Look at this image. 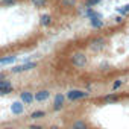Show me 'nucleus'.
<instances>
[{
	"mask_svg": "<svg viewBox=\"0 0 129 129\" xmlns=\"http://www.w3.org/2000/svg\"><path fill=\"white\" fill-rule=\"evenodd\" d=\"M49 97H50V91H47V90H40V91L35 93V100L37 102H46Z\"/></svg>",
	"mask_w": 129,
	"mask_h": 129,
	"instance_id": "obj_6",
	"label": "nucleus"
},
{
	"mask_svg": "<svg viewBox=\"0 0 129 129\" xmlns=\"http://www.w3.org/2000/svg\"><path fill=\"white\" fill-rule=\"evenodd\" d=\"M20 97H21V102L26 103V105H30V103L35 100V94H32L30 91H23V93L20 94Z\"/></svg>",
	"mask_w": 129,
	"mask_h": 129,
	"instance_id": "obj_7",
	"label": "nucleus"
},
{
	"mask_svg": "<svg viewBox=\"0 0 129 129\" xmlns=\"http://www.w3.org/2000/svg\"><path fill=\"white\" fill-rule=\"evenodd\" d=\"M3 79H5V76H3V75H0V81H3Z\"/></svg>",
	"mask_w": 129,
	"mask_h": 129,
	"instance_id": "obj_25",
	"label": "nucleus"
},
{
	"mask_svg": "<svg viewBox=\"0 0 129 129\" xmlns=\"http://www.w3.org/2000/svg\"><path fill=\"white\" fill-rule=\"evenodd\" d=\"M17 61V56L11 55V56H3V58H0V66H8V64H12Z\"/></svg>",
	"mask_w": 129,
	"mask_h": 129,
	"instance_id": "obj_12",
	"label": "nucleus"
},
{
	"mask_svg": "<svg viewBox=\"0 0 129 129\" xmlns=\"http://www.w3.org/2000/svg\"><path fill=\"white\" fill-rule=\"evenodd\" d=\"M64 103H66V96H64L62 93H58V94H55L53 105H52L53 111H61V109L64 108Z\"/></svg>",
	"mask_w": 129,
	"mask_h": 129,
	"instance_id": "obj_5",
	"label": "nucleus"
},
{
	"mask_svg": "<svg viewBox=\"0 0 129 129\" xmlns=\"http://www.w3.org/2000/svg\"><path fill=\"white\" fill-rule=\"evenodd\" d=\"M103 100H105L106 103H115V102L118 100V96H117L115 93H112V94H106V96L103 97Z\"/></svg>",
	"mask_w": 129,
	"mask_h": 129,
	"instance_id": "obj_13",
	"label": "nucleus"
},
{
	"mask_svg": "<svg viewBox=\"0 0 129 129\" xmlns=\"http://www.w3.org/2000/svg\"><path fill=\"white\" fill-rule=\"evenodd\" d=\"M102 0H85V6L87 8H94L96 5H99Z\"/></svg>",
	"mask_w": 129,
	"mask_h": 129,
	"instance_id": "obj_15",
	"label": "nucleus"
},
{
	"mask_svg": "<svg viewBox=\"0 0 129 129\" xmlns=\"http://www.w3.org/2000/svg\"><path fill=\"white\" fill-rule=\"evenodd\" d=\"M105 44H106L105 38H102V37H97V38L91 40V43H90V50H91V52H100V50H103Z\"/></svg>",
	"mask_w": 129,
	"mask_h": 129,
	"instance_id": "obj_4",
	"label": "nucleus"
},
{
	"mask_svg": "<svg viewBox=\"0 0 129 129\" xmlns=\"http://www.w3.org/2000/svg\"><path fill=\"white\" fill-rule=\"evenodd\" d=\"M118 12H120V14H127V12H129V3L124 5V6H121V8H118Z\"/></svg>",
	"mask_w": 129,
	"mask_h": 129,
	"instance_id": "obj_21",
	"label": "nucleus"
},
{
	"mask_svg": "<svg viewBox=\"0 0 129 129\" xmlns=\"http://www.w3.org/2000/svg\"><path fill=\"white\" fill-rule=\"evenodd\" d=\"M43 117H46V111H41V109L34 111V112L30 114V118H32V120H40V118H43Z\"/></svg>",
	"mask_w": 129,
	"mask_h": 129,
	"instance_id": "obj_14",
	"label": "nucleus"
},
{
	"mask_svg": "<svg viewBox=\"0 0 129 129\" xmlns=\"http://www.w3.org/2000/svg\"><path fill=\"white\" fill-rule=\"evenodd\" d=\"M72 129H88V124L85 123V120H82V118H78V120H75V121H73V124H72Z\"/></svg>",
	"mask_w": 129,
	"mask_h": 129,
	"instance_id": "obj_11",
	"label": "nucleus"
},
{
	"mask_svg": "<svg viewBox=\"0 0 129 129\" xmlns=\"http://www.w3.org/2000/svg\"><path fill=\"white\" fill-rule=\"evenodd\" d=\"M121 84H123V81H120V79H118V81H115V82L112 84V90H114V91H115V90H118V88L121 87Z\"/></svg>",
	"mask_w": 129,
	"mask_h": 129,
	"instance_id": "obj_22",
	"label": "nucleus"
},
{
	"mask_svg": "<svg viewBox=\"0 0 129 129\" xmlns=\"http://www.w3.org/2000/svg\"><path fill=\"white\" fill-rule=\"evenodd\" d=\"M29 129H43V126H40V124H30Z\"/></svg>",
	"mask_w": 129,
	"mask_h": 129,
	"instance_id": "obj_23",
	"label": "nucleus"
},
{
	"mask_svg": "<svg viewBox=\"0 0 129 129\" xmlns=\"http://www.w3.org/2000/svg\"><path fill=\"white\" fill-rule=\"evenodd\" d=\"M115 21H117V23H121L123 20H121V17H115Z\"/></svg>",
	"mask_w": 129,
	"mask_h": 129,
	"instance_id": "obj_24",
	"label": "nucleus"
},
{
	"mask_svg": "<svg viewBox=\"0 0 129 129\" xmlns=\"http://www.w3.org/2000/svg\"><path fill=\"white\" fill-rule=\"evenodd\" d=\"M11 111H12V114H15V115H20V114H23V111H24V105H23V102H14L12 105H11Z\"/></svg>",
	"mask_w": 129,
	"mask_h": 129,
	"instance_id": "obj_8",
	"label": "nucleus"
},
{
	"mask_svg": "<svg viewBox=\"0 0 129 129\" xmlns=\"http://www.w3.org/2000/svg\"><path fill=\"white\" fill-rule=\"evenodd\" d=\"M72 64L76 69H84L87 66V56L82 52H76L72 55Z\"/></svg>",
	"mask_w": 129,
	"mask_h": 129,
	"instance_id": "obj_1",
	"label": "nucleus"
},
{
	"mask_svg": "<svg viewBox=\"0 0 129 129\" xmlns=\"http://www.w3.org/2000/svg\"><path fill=\"white\" fill-rule=\"evenodd\" d=\"M30 3L34 6H37V8H41V6H44L47 3V0H30Z\"/></svg>",
	"mask_w": 129,
	"mask_h": 129,
	"instance_id": "obj_16",
	"label": "nucleus"
},
{
	"mask_svg": "<svg viewBox=\"0 0 129 129\" xmlns=\"http://www.w3.org/2000/svg\"><path fill=\"white\" fill-rule=\"evenodd\" d=\"M52 15L50 14H43L41 17H40V24L43 26V27H49L50 24H52Z\"/></svg>",
	"mask_w": 129,
	"mask_h": 129,
	"instance_id": "obj_9",
	"label": "nucleus"
},
{
	"mask_svg": "<svg viewBox=\"0 0 129 129\" xmlns=\"http://www.w3.org/2000/svg\"><path fill=\"white\" fill-rule=\"evenodd\" d=\"M8 87H12V84L9 81H6V79L0 81V90H2V88H8Z\"/></svg>",
	"mask_w": 129,
	"mask_h": 129,
	"instance_id": "obj_18",
	"label": "nucleus"
},
{
	"mask_svg": "<svg viewBox=\"0 0 129 129\" xmlns=\"http://www.w3.org/2000/svg\"><path fill=\"white\" fill-rule=\"evenodd\" d=\"M61 2H62L64 6H73L76 3V0H61Z\"/></svg>",
	"mask_w": 129,
	"mask_h": 129,
	"instance_id": "obj_20",
	"label": "nucleus"
},
{
	"mask_svg": "<svg viewBox=\"0 0 129 129\" xmlns=\"http://www.w3.org/2000/svg\"><path fill=\"white\" fill-rule=\"evenodd\" d=\"M90 96V93L87 91H82V90H70L67 93V99L70 102H76V100H82V99H87Z\"/></svg>",
	"mask_w": 129,
	"mask_h": 129,
	"instance_id": "obj_2",
	"label": "nucleus"
},
{
	"mask_svg": "<svg viewBox=\"0 0 129 129\" xmlns=\"http://www.w3.org/2000/svg\"><path fill=\"white\" fill-rule=\"evenodd\" d=\"M12 87H8V88H2L0 90V96H6V94H9V93H12Z\"/></svg>",
	"mask_w": 129,
	"mask_h": 129,
	"instance_id": "obj_19",
	"label": "nucleus"
},
{
	"mask_svg": "<svg viewBox=\"0 0 129 129\" xmlns=\"http://www.w3.org/2000/svg\"><path fill=\"white\" fill-rule=\"evenodd\" d=\"M103 23H105V21L102 20V17H93V18H90V24H91V27H94V29L102 27Z\"/></svg>",
	"mask_w": 129,
	"mask_h": 129,
	"instance_id": "obj_10",
	"label": "nucleus"
},
{
	"mask_svg": "<svg viewBox=\"0 0 129 129\" xmlns=\"http://www.w3.org/2000/svg\"><path fill=\"white\" fill-rule=\"evenodd\" d=\"M37 67V62H32V61H27L24 64H20V66H15L11 69L12 73H23V72H27V70H32Z\"/></svg>",
	"mask_w": 129,
	"mask_h": 129,
	"instance_id": "obj_3",
	"label": "nucleus"
},
{
	"mask_svg": "<svg viewBox=\"0 0 129 129\" xmlns=\"http://www.w3.org/2000/svg\"><path fill=\"white\" fill-rule=\"evenodd\" d=\"M0 3L5 5V6H12L17 3V0H0Z\"/></svg>",
	"mask_w": 129,
	"mask_h": 129,
	"instance_id": "obj_17",
	"label": "nucleus"
}]
</instances>
